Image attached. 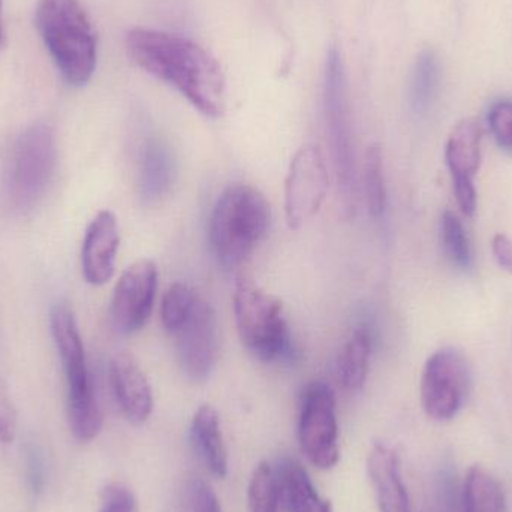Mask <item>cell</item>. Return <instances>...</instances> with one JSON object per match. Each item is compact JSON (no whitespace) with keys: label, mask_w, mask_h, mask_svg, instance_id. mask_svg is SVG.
<instances>
[{"label":"cell","mask_w":512,"mask_h":512,"mask_svg":"<svg viewBox=\"0 0 512 512\" xmlns=\"http://www.w3.org/2000/svg\"><path fill=\"white\" fill-rule=\"evenodd\" d=\"M126 50L147 74L179 90L207 117L227 108V80L218 60L197 42L161 30L137 27L126 36Z\"/></svg>","instance_id":"obj_1"},{"label":"cell","mask_w":512,"mask_h":512,"mask_svg":"<svg viewBox=\"0 0 512 512\" xmlns=\"http://www.w3.org/2000/svg\"><path fill=\"white\" fill-rule=\"evenodd\" d=\"M36 27L69 86H86L98 59L95 29L80 0H39Z\"/></svg>","instance_id":"obj_2"},{"label":"cell","mask_w":512,"mask_h":512,"mask_svg":"<svg viewBox=\"0 0 512 512\" xmlns=\"http://www.w3.org/2000/svg\"><path fill=\"white\" fill-rule=\"evenodd\" d=\"M50 327L65 370L69 429L77 441H93L102 430V412L87 367L83 340L68 304L60 301L51 307Z\"/></svg>","instance_id":"obj_3"},{"label":"cell","mask_w":512,"mask_h":512,"mask_svg":"<svg viewBox=\"0 0 512 512\" xmlns=\"http://www.w3.org/2000/svg\"><path fill=\"white\" fill-rule=\"evenodd\" d=\"M270 225V204L251 185L225 189L210 216L213 255L225 268H234L252 255Z\"/></svg>","instance_id":"obj_4"},{"label":"cell","mask_w":512,"mask_h":512,"mask_svg":"<svg viewBox=\"0 0 512 512\" xmlns=\"http://www.w3.org/2000/svg\"><path fill=\"white\" fill-rule=\"evenodd\" d=\"M234 315L240 340L259 360L271 363L291 357V334L282 303L246 273L237 277Z\"/></svg>","instance_id":"obj_5"},{"label":"cell","mask_w":512,"mask_h":512,"mask_svg":"<svg viewBox=\"0 0 512 512\" xmlns=\"http://www.w3.org/2000/svg\"><path fill=\"white\" fill-rule=\"evenodd\" d=\"M56 165L57 146L53 128L44 123L27 128L15 141L6 171L9 207L20 215L32 212L47 194Z\"/></svg>","instance_id":"obj_6"},{"label":"cell","mask_w":512,"mask_h":512,"mask_svg":"<svg viewBox=\"0 0 512 512\" xmlns=\"http://www.w3.org/2000/svg\"><path fill=\"white\" fill-rule=\"evenodd\" d=\"M324 111L337 180H339L345 200L352 201L355 197V161L348 80H346L342 54L336 47L330 48L327 54Z\"/></svg>","instance_id":"obj_7"},{"label":"cell","mask_w":512,"mask_h":512,"mask_svg":"<svg viewBox=\"0 0 512 512\" xmlns=\"http://www.w3.org/2000/svg\"><path fill=\"white\" fill-rule=\"evenodd\" d=\"M298 442L304 456L319 469L340 459L336 396L330 385L315 381L304 388L298 415Z\"/></svg>","instance_id":"obj_8"},{"label":"cell","mask_w":512,"mask_h":512,"mask_svg":"<svg viewBox=\"0 0 512 512\" xmlns=\"http://www.w3.org/2000/svg\"><path fill=\"white\" fill-rule=\"evenodd\" d=\"M471 391L468 361L453 348L432 354L421 378V405L430 420L447 423L465 405Z\"/></svg>","instance_id":"obj_9"},{"label":"cell","mask_w":512,"mask_h":512,"mask_svg":"<svg viewBox=\"0 0 512 512\" xmlns=\"http://www.w3.org/2000/svg\"><path fill=\"white\" fill-rule=\"evenodd\" d=\"M330 188L324 153L318 146L301 147L289 165L285 180V215L292 230H298L321 209Z\"/></svg>","instance_id":"obj_10"},{"label":"cell","mask_w":512,"mask_h":512,"mask_svg":"<svg viewBox=\"0 0 512 512\" xmlns=\"http://www.w3.org/2000/svg\"><path fill=\"white\" fill-rule=\"evenodd\" d=\"M171 336L176 337L183 373L192 381H206L219 357L218 321L212 304L198 298L191 315Z\"/></svg>","instance_id":"obj_11"},{"label":"cell","mask_w":512,"mask_h":512,"mask_svg":"<svg viewBox=\"0 0 512 512\" xmlns=\"http://www.w3.org/2000/svg\"><path fill=\"white\" fill-rule=\"evenodd\" d=\"M158 289V268L150 259H140L126 268L114 288L111 321L122 334L140 331L149 321Z\"/></svg>","instance_id":"obj_12"},{"label":"cell","mask_w":512,"mask_h":512,"mask_svg":"<svg viewBox=\"0 0 512 512\" xmlns=\"http://www.w3.org/2000/svg\"><path fill=\"white\" fill-rule=\"evenodd\" d=\"M481 143L483 126L478 120L465 119L451 131L445 147V159L453 176L457 203L469 218L477 212L474 180L481 165Z\"/></svg>","instance_id":"obj_13"},{"label":"cell","mask_w":512,"mask_h":512,"mask_svg":"<svg viewBox=\"0 0 512 512\" xmlns=\"http://www.w3.org/2000/svg\"><path fill=\"white\" fill-rule=\"evenodd\" d=\"M119 245L116 215L110 210H102L87 227L81 248V268L87 283L101 286L113 277Z\"/></svg>","instance_id":"obj_14"},{"label":"cell","mask_w":512,"mask_h":512,"mask_svg":"<svg viewBox=\"0 0 512 512\" xmlns=\"http://www.w3.org/2000/svg\"><path fill=\"white\" fill-rule=\"evenodd\" d=\"M110 379L122 414L137 426L146 423L153 411V393L140 364L128 352H120L111 360Z\"/></svg>","instance_id":"obj_15"},{"label":"cell","mask_w":512,"mask_h":512,"mask_svg":"<svg viewBox=\"0 0 512 512\" xmlns=\"http://www.w3.org/2000/svg\"><path fill=\"white\" fill-rule=\"evenodd\" d=\"M367 472L381 512H412L403 483L399 454L384 442H376L367 459Z\"/></svg>","instance_id":"obj_16"},{"label":"cell","mask_w":512,"mask_h":512,"mask_svg":"<svg viewBox=\"0 0 512 512\" xmlns=\"http://www.w3.org/2000/svg\"><path fill=\"white\" fill-rule=\"evenodd\" d=\"M274 472L279 501L286 512H333L330 502L316 492L300 462L291 457H282Z\"/></svg>","instance_id":"obj_17"},{"label":"cell","mask_w":512,"mask_h":512,"mask_svg":"<svg viewBox=\"0 0 512 512\" xmlns=\"http://www.w3.org/2000/svg\"><path fill=\"white\" fill-rule=\"evenodd\" d=\"M189 439L195 454L215 477L228 474V453L222 436L221 420L213 406L203 405L192 418Z\"/></svg>","instance_id":"obj_18"},{"label":"cell","mask_w":512,"mask_h":512,"mask_svg":"<svg viewBox=\"0 0 512 512\" xmlns=\"http://www.w3.org/2000/svg\"><path fill=\"white\" fill-rule=\"evenodd\" d=\"M174 182V159L162 141L152 138L141 152L140 188L147 201H156L170 191Z\"/></svg>","instance_id":"obj_19"},{"label":"cell","mask_w":512,"mask_h":512,"mask_svg":"<svg viewBox=\"0 0 512 512\" xmlns=\"http://www.w3.org/2000/svg\"><path fill=\"white\" fill-rule=\"evenodd\" d=\"M373 339L367 327H357L346 340L340 352L337 373L346 390H361L369 375Z\"/></svg>","instance_id":"obj_20"},{"label":"cell","mask_w":512,"mask_h":512,"mask_svg":"<svg viewBox=\"0 0 512 512\" xmlns=\"http://www.w3.org/2000/svg\"><path fill=\"white\" fill-rule=\"evenodd\" d=\"M507 499L499 481L480 465L469 468L463 486V512H505Z\"/></svg>","instance_id":"obj_21"},{"label":"cell","mask_w":512,"mask_h":512,"mask_svg":"<svg viewBox=\"0 0 512 512\" xmlns=\"http://www.w3.org/2000/svg\"><path fill=\"white\" fill-rule=\"evenodd\" d=\"M441 66L432 50L421 51L415 62L411 80V105L417 114L426 113L438 95Z\"/></svg>","instance_id":"obj_22"},{"label":"cell","mask_w":512,"mask_h":512,"mask_svg":"<svg viewBox=\"0 0 512 512\" xmlns=\"http://www.w3.org/2000/svg\"><path fill=\"white\" fill-rule=\"evenodd\" d=\"M363 185L370 216L381 218L387 210V185H385L384 153L379 144H372L364 155Z\"/></svg>","instance_id":"obj_23"},{"label":"cell","mask_w":512,"mask_h":512,"mask_svg":"<svg viewBox=\"0 0 512 512\" xmlns=\"http://www.w3.org/2000/svg\"><path fill=\"white\" fill-rule=\"evenodd\" d=\"M198 298L200 295L183 282L173 283L165 291L162 298L161 318L162 325L168 333H176L177 328L191 315Z\"/></svg>","instance_id":"obj_24"},{"label":"cell","mask_w":512,"mask_h":512,"mask_svg":"<svg viewBox=\"0 0 512 512\" xmlns=\"http://www.w3.org/2000/svg\"><path fill=\"white\" fill-rule=\"evenodd\" d=\"M441 240L445 255L454 267L468 270L472 264L468 234L454 213L445 212L441 218Z\"/></svg>","instance_id":"obj_25"},{"label":"cell","mask_w":512,"mask_h":512,"mask_svg":"<svg viewBox=\"0 0 512 512\" xmlns=\"http://www.w3.org/2000/svg\"><path fill=\"white\" fill-rule=\"evenodd\" d=\"M176 512H222L212 487L198 477H189L177 495Z\"/></svg>","instance_id":"obj_26"},{"label":"cell","mask_w":512,"mask_h":512,"mask_svg":"<svg viewBox=\"0 0 512 512\" xmlns=\"http://www.w3.org/2000/svg\"><path fill=\"white\" fill-rule=\"evenodd\" d=\"M489 125L499 147L512 150V101H499L493 105Z\"/></svg>","instance_id":"obj_27"},{"label":"cell","mask_w":512,"mask_h":512,"mask_svg":"<svg viewBox=\"0 0 512 512\" xmlns=\"http://www.w3.org/2000/svg\"><path fill=\"white\" fill-rule=\"evenodd\" d=\"M17 435V411L5 379L0 376V442L11 444Z\"/></svg>","instance_id":"obj_28"},{"label":"cell","mask_w":512,"mask_h":512,"mask_svg":"<svg viewBox=\"0 0 512 512\" xmlns=\"http://www.w3.org/2000/svg\"><path fill=\"white\" fill-rule=\"evenodd\" d=\"M99 512H135L134 493L123 484H110L102 490Z\"/></svg>","instance_id":"obj_29"},{"label":"cell","mask_w":512,"mask_h":512,"mask_svg":"<svg viewBox=\"0 0 512 512\" xmlns=\"http://www.w3.org/2000/svg\"><path fill=\"white\" fill-rule=\"evenodd\" d=\"M26 475L30 492L35 496L41 495L45 489V462L41 450L36 445L26 448Z\"/></svg>","instance_id":"obj_30"},{"label":"cell","mask_w":512,"mask_h":512,"mask_svg":"<svg viewBox=\"0 0 512 512\" xmlns=\"http://www.w3.org/2000/svg\"><path fill=\"white\" fill-rule=\"evenodd\" d=\"M492 251L498 264L512 274V242L505 234L493 237Z\"/></svg>","instance_id":"obj_31"},{"label":"cell","mask_w":512,"mask_h":512,"mask_svg":"<svg viewBox=\"0 0 512 512\" xmlns=\"http://www.w3.org/2000/svg\"><path fill=\"white\" fill-rule=\"evenodd\" d=\"M2 3L3 0H0V47H2L3 44Z\"/></svg>","instance_id":"obj_32"}]
</instances>
